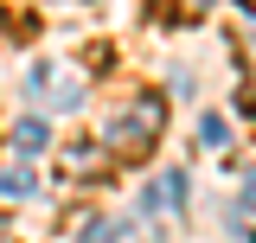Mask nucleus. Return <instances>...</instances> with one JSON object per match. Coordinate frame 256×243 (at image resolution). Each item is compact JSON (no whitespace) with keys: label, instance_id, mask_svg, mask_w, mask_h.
<instances>
[{"label":"nucleus","instance_id":"obj_1","mask_svg":"<svg viewBox=\"0 0 256 243\" xmlns=\"http://www.w3.org/2000/svg\"><path fill=\"white\" fill-rule=\"evenodd\" d=\"M160 128H166V96H160V90H141L122 116L102 128V148L116 154V160H148V148L160 141Z\"/></svg>","mask_w":256,"mask_h":243},{"label":"nucleus","instance_id":"obj_2","mask_svg":"<svg viewBox=\"0 0 256 243\" xmlns=\"http://www.w3.org/2000/svg\"><path fill=\"white\" fill-rule=\"evenodd\" d=\"M32 90L45 96V102H77V84L64 77V64H38L32 70Z\"/></svg>","mask_w":256,"mask_h":243},{"label":"nucleus","instance_id":"obj_3","mask_svg":"<svg viewBox=\"0 0 256 243\" xmlns=\"http://www.w3.org/2000/svg\"><path fill=\"white\" fill-rule=\"evenodd\" d=\"M141 205H148V212H180V205H186V173H166Z\"/></svg>","mask_w":256,"mask_h":243},{"label":"nucleus","instance_id":"obj_4","mask_svg":"<svg viewBox=\"0 0 256 243\" xmlns=\"http://www.w3.org/2000/svg\"><path fill=\"white\" fill-rule=\"evenodd\" d=\"M45 141H52V134H45V122H13V148H20V154H38V148H45Z\"/></svg>","mask_w":256,"mask_h":243},{"label":"nucleus","instance_id":"obj_5","mask_svg":"<svg viewBox=\"0 0 256 243\" xmlns=\"http://www.w3.org/2000/svg\"><path fill=\"white\" fill-rule=\"evenodd\" d=\"M0 192H6V198H26V192H32V173H20V166L0 173Z\"/></svg>","mask_w":256,"mask_h":243},{"label":"nucleus","instance_id":"obj_6","mask_svg":"<svg viewBox=\"0 0 256 243\" xmlns=\"http://www.w3.org/2000/svg\"><path fill=\"white\" fill-rule=\"evenodd\" d=\"M244 198H250V205H256V173H250V180H244Z\"/></svg>","mask_w":256,"mask_h":243},{"label":"nucleus","instance_id":"obj_7","mask_svg":"<svg viewBox=\"0 0 256 243\" xmlns=\"http://www.w3.org/2000/svg\"><path fill=\"white\" fill-rule=\"evenodd\" d=\"M186 6H212V0H186Z\"/></svg>","mask_w":256,"mask_h":243},{"label":"nucleus","instance_id":"obj_8","mask_svg":"<svg viewBox=\"0 0 256 243\" xmlns=\"http://www.w3.org/2000/svg\"><path fill=\"white\" fill-rule=\"evenodd\" d=\"M244 6H250V13H256V0H244Z\"/></svg>","mask_w":256,"mask_h":243}]
</instances>
